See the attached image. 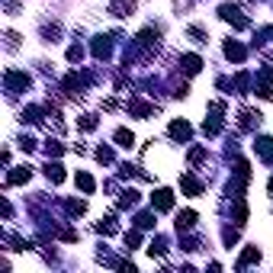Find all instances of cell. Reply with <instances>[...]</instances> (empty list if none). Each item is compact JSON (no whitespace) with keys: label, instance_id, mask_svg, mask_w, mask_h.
<instances>
[{"label":"cell","instance_id":"6da1fadb","mask_svg":"<svg viewBox=\"0 0 273 273\" xmlns=\"http://www.w3.org/2000/svg\"><path fill=\"white\" fill-rule=\"evenodd\" d=\"M219 16H222L225 23H235V29H244V26H248V20H244V13H241V7H235V4L219 7Z\"/></svg>","mask_w":273,"mask_h":273},{"label":"cell","instance_id":"7a4b0ae2","mask_svg":"<svg viewBox=\"0 0 273 273\" xmlns=\"http://www.w3.org/2000/svg\"><path fill=\"white\" fill-rule=\"evenodd\" d=\"M151 209H157V212H171L174 209V193L171 190H157L151 196Z\"/></svg>","mask_w":273,"mask_h":273},{"label":"cell","instance_id":"3957f363","mask_svg":"<svg viewBox=\"0 0 273 273\" xmlns=\"http://www.w3.org/2000/svg\"><path fill=\"white\" fill-rule=\"evenodd\" d=\"M225 58H232V61H238V65H241V61L248 58V48H244V45H238V42H232V39H228V42H225Z\"/></svg>","mask_w":273,"mask_h":273},{"label":"cell","instance_id":"277c9868","mask_svg":"<svg viewBox=\"0 0 273 273\" xmlns=\"http://www.w3.org/2000/svg\"><path fill=\"white\" fill-rule=\"evenodd\" d=\"M193 135V129H190V122H183V119H177V122H171V138H177V142H187V138Z\"/></svg>","mask_w":273,"mask_h":273},{"label":"cell","instance_id":"5b68a950","mask_svg":"<svg viewBox=\"0 0 273 273\" xmlns=\"http://www.w3.org/2000/svg\"><path fill=\"white\" fill-rule=\"evenodd\" d=\"M23 87H29V77H26V74H20V71H10V74H7V90H10V93L23 90Z\"/></svg>","mask_w":273,"mask_h":273},{"label":"cell","instance_id":"8992f818","mask_svg":"<svg viewBox=\"0 0 273 273\" xmlns=\"http://www.w3.org/2000/svg\"><path fill=\"white\" fill-rule=\"evenodd\" d=\"M254 151H257L267 164H273V138H257V145H254Z\"/></svg>","mask_w":273,"mask_h":273},{"label":"cell","instance_id":"52a82bcc","mask_svg":"<svg viewBox=\"0 0 273 273\" xmlns=\"http://www.w3.org/2000/svg\"><path fill=\"white\" fill-rule=\"evenodd\" d=\"M29 177H32V167H16L10 177H7V183H10V187H20V183H26Z\"/></svg>","mask_w":273,"mask_h":273},{"label":"cell","instance_id":"ba28073f","mask_svg":"<svg viewBox=\"0 0 273 273\" xmlns=\"http://www.w3.org/2000/svg\"><path fill=\"white\" fill-rule=\"evenodd\" d=\"M193 225H196V212H193V209H187V212L177 215V232H190Z\"/></svg>","mask_w":273,"mask_h":273},{"label":"cell","instance_id":"9c48e42d","mask_svg":"<svg viewBox=\"0 0 273 273\" xmlns=\"http://www.w3.org/2000/svg\"><path fill=\"white\" fill-rule=\"evenodd\" d=\"M135 10V4H132V0H113L110 4V13L113 16H126V13H132Z\"/></svg>","mask_w":273,"mask_h":273},{"label":"cell","instance_id":"30bf717a","mask_svg":"<svg viewBox=\"0 0 273 273\" xmlns=\"http://www.w3.org/2000/svg\"><path fill=\"white\" fill-rule=\"evenodd\" d=\"M180 187H183V193H187V196H199V193H202V187L190 177V174H183V177H180Z\"/></svg>","mask_w":273,"mask_h":273},{"label":"cell","instance_id":"8fae6325","mask_svg":"<svg viewBox=\"0 0 273 273\" xmlns=\"http://www.w3.org/2000/svg\"><path fill=\"white\" fill-rule=\"evenodd\" d=\"M257 260H260V251H257V248H248L241 257H238V270H244L248 263H257Z\"/></svg>","mask_w":273,"mask_h":273},{"label":"cell","instance_id":"7c38bea8","mask_svg":"<svg viewBox=\"0 0 273 273\" xmlns=\"http://www.w3.org/2000/svg\"><path fill=\"white\" fill-rule=\"evenodd\" d=\"M45 174H48V180H51V183H61V180H65V167H61L58 161H55V164H51V161H48V167H45Z\"/></svg>","mask_w":273,"mask_h":273},{"label":"cell","instance_id":"4fadbf2b","mask_svg":"<svg viewBox=\"0 0 273 273\" xmlns=\"http://www.w3.org/2000/svg\"><path fill=\"white\" fill-rule=\"evenodd\" d=\"M199 68H202L199 55H183V71H187V74H196Z\"/></svg>","mask_w":273,"mask_h":273},{"label":"cell","instance_id":"5bb4252c","mask_svg":"<svg viewBox=\"0 0 273 273\" xmlns=\"http://www.w3.org/2000/svg\"><path fill=\"white\" fill-rule=\"evenodd\" d=\"M77 187H81L84 193H93V190H96V183H93V177H90V174L77 171Z\"/></svg>","mask_w":273,"mask_h":273},{"label":"cell","instance_id":"9a60e30c","mask_svg":"<svg viewBox=\"0 0 273 273\" xmlns=\"http://www.w3.org/2000/svg\"><path fill=\"white\" fill-rule=\"evenodd\" d=\"M116 145H119V148H132V145H135V135H132L129 129H119V132H116Z\"/></svg>","mask_w":273,"mask_h":273},{"label":"cell","instance_id":"2e32d148","mask_svg":"<svg viewBox=\"0 0 273 273\" xmlns=\"http://www.w3.org/2000/svg\"><path fill=\"white\" fill-rule=\"evenodd\" d=\"M93 55H96V58H106V55H110V39H106V36L93 42Z\"/></svg>","mask_w":273,"mask_h":273},{"label":"cell","instance_id":"e0dca14e","mask_svg":"<svg viewBox=\"0 0 273 273\" xmlns=\"http://www.w3.org/2000/svg\"><path fill=\"white\" fill-rule=\"evenodd\" d=\"M96 232H103V235H113V232H116V219H103V222L96 225Z\"/></svg>","mask_w":273,"mask_h":273},{"label":"cell","instance_id":"ac0fdd59","mask_svg":"<svg viewBox=\"0 0 273 273\" xmlns=\"http://www.w3.org/2000/svg\"><path fill=\"white\" fill-rule=\"evenodd\" d=\"M135 225H138V228H151V225H154V212H142V215L135 219Z\"/></svg>","mask_w":273,"mask_h":273},{"label":"cell","instance_id":"d6986e66","mask_svg":"<svg viewBox=\"0 0 273 273\" xmlns=\"http://www.w3.org/2000/svg\"><path fill=\"white\" fill-rule=\"evenodd\" d=\"M135 202H138V193L126 190V193H122V199H119V206H135Z\"/></svg>","mask_w":273,"mask_h":273},{"label":"cell","instance_id":"ffe728a7","mask_svg":"<svg viewBox=\"0 0 273 273\" xmlns=\"http://www.w3.org/2000/svg\"><path fill=\"white\" fill-rule=\"evenodd\" d=\"M254 119H260L257 113H251V110H248V113H241V129H251V126H254Z\"/></svg>","mask_w":273,"mask_h":273},{"label":"cell","instance_id":"44dd1931","mask_svg":"<svg viewBox=\"0 0 273 273\" xmlns=\"http://www.w3.org/2000/svg\"><path fill=\"white\" fill-rule=\"evenodd\" d=\"M126 244H129V248H138V244H142V235H138V232H126Z\"/></svg>","mask_w":273,"mask_h":273},{"label":"cell","instance_id":"7402d4cb","mask_svg":"<svg viewBox=\"0 0 273 273\" xmlns=\"http://www.w3.org/2000/svg\"><path fill=\"white\" fill-rule=\"evenodd\" d=\"M84 58V48L81 45H71V48H68V61H81Z\"/></svg>","mask_w":273,"mask_h":273},{"label":"cell","instance_id":"603a6c76","mask_svg":"<svg viewBox=\"0 0 273 273\" xmlns=\"http://www.w3.org/2000/svg\"><path fill=\"white\" fill-rule=\"evenodd\" d=\"M45 151H48V157H51V154H55V157H58L61 151H65V148H61L58 142H51V138H48V142H45Z\"/></svg>","mask_w":273,"mask_h":273},{"label":"cell","instance_id":"cb8c5ba5","mask_svg":"<svg viewBox=\"0 0 273 273\" xmlns=\"http://www.w3.org/2000/svg\"><path fill=\"white\" fill-rule=\"evenodd\" d=\"M81 129H84V132L96 129V116H81Z\"/></svg>","mask_w":273,"mask_h":273},{"label":"cell","instance_id":"d4e9b609","mask_svg":"<svg viewBox=\"0 0 273 273\" xmlns=\"http://www.w3.org/2000/svg\"><path fill=\"white\" fill-rule=\"evenodd\" d=\"M96 157H100L103 164H110V161H113V151H110V148H100V151H96Z\"/></svg>","mask_w":273,"mask_h":273},{"label":"cell","instance_id":"484cf974","mask_svg":"<svg viewBox=\"0 0 273 273\" xmlns=\"http://www.w3.org/2000/svg\"><path fill=\"white\" fill-rule=\"evenodd\" d=\"M270 193H273V177H270Z\"/></svg>","mask_w":273,"mask_h":273}]
</instances>
